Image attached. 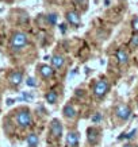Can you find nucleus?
<instances>
[{
	"instance_id": "2eb2a0df",
	"label": "nucleus",
	"mask_w": 138,
	"mask_h": 147,
	"mask_svg": "<svg viewBox=\"0 0 138 147\" xmlns=\"http://www.w3.org/2000/svg\"><path fill=\"white\" fill-rule=\"evenodd\" d=\"M46 101L50 102V104H54V102L57 101V93L54 90H49L46 93Z\"/></svg>"
},
{
	"instance_id": "7ed1b4c3",
	"label": "nucleus",
	"mask_w": 138,
	"mask_h": 147,
	"mask_svg": "<svg viewBox=\"0 0 138 147\" xmlns=\"http://www.w3.org/2000/svg\"><path fill=\"white\" fill-rule=\"evenodd\" d=\"M108 88H110V85H108V82H107V81H104V80L98 81V82L95 84V86H94L95 96H96V97H99V98H102L103 96L108 92Z\"/></svg>"
},
{
	"instance_id": "0eeeda50",
	"label": "nucleus",
	"mask_w": 138,
	"mask_h": 147,
	"mask_svg": "<svg viewBox=\"0 0 138 147\" xmlns=\"http://www.w3.org/2000/svg\"><path fill=\"white\" fill-rule=\"evenodd\" d=\"M8 80H10V82H11V85L18 86V85L23 81V73L22 71H12V73L10 74Z\"/></svg>"
},
{
	"instance_id": "6e6552de",
	"label": "nucleus",
	"mask_w": 138,
	"mask_h": 147,
	"mask_svg": "<svg viewBox=\"0 0 138 147\" xmlns=\"http://www.w3.org/2000/svg\"><path fill=\"white\" fill-rule=\"evenodd\" d=\"M77 143H79V134L75 132V131L69 132V134L67 135V144H68V147H75Z\"/></svg>"
},
{
	"instance_id": "dca6fc26",
	"label": "nucleus",
	"mask_w": 138,
	"mask_h": 147,
	"mask_svg": "<svg viewBox=\"0 0 138 147\" xmlns=\"http://www.w3.org/2000/svg\"><path fill=\"white\" fill-rule=\"evenodd\" d=\"M26 84L29 85V86H33V88H35L37 85V81H35V78H33V77H29V78H27L26 80Z\"/></svg>"
},
{
	"instance_id": "aec40b11",
	"label": "nucleus",
	"mask_w": 138,
	"mask_h": 147,
	"mask_svg": "<svg viewBox=\"0 0 138 147\" xmlns=\"http://www.w3.org/2000/svg\"><path fill=\"white\" fill-rule=\"evenodd\" d=\"M135 132H137V129H131V132H129V134H126L125 139H131L135 135Z\"/></svg>"
},
{
	"instance_id": "6ab92c4d",
	"label": "nucleus",
	"mask_w": 138,
	"mask_h": 147,
	"mask_svg": "<svg viewBox=\"0 0 138 147\" xmlns=\"http://www.w3.org/2000/svg\"><path fill=\"white\" fill-rule=\"evenodd\" d=\"M102 121V115L100 113H95L92 116V123H100Z\"/></svg>"
},
{
	"instance_id": "a211bd4d",
	"label": "nucleus",
	"mask_w": 138,
	"mask_h": 147,
	"mask_svg": "<svg viewBox=\"0 0 138 147\" xmlns=\"http://www.w3.org/2000/svg\"><path fill=\"white\" fill-rule=\"evenodd\" d=\"M130 46L131 47H138V35H134L130 40Z\"/></svg>"
},
{
	"instance_id": "ddd939ff",
	"label": "nucleus",
	"mask_w": 138,
	"mask_h": 147,
	"mask_svg": "<svg viewBox=\"0 0 138 147\" xmlns=\"http://www.w3.org/2000/svg\"><path fill=\"white\" fill-rule=\"evenodd\" d=\"M63 112H64V115L67 116V117H69V119H73L76 116V109L72 107L71 104H67V105L64 107Z\"/></svg>"
},
{
	"instance_id": "1a4fd4ad",
	"label": "nucleus",
	"mask_w": 138,
	"mask_h": 147,
	"mask_svg": "<svg viewBox=\"0 0 138 147\" xmlns=\"http://www.w3.org/2000/svg\"><path fill=\"white\" fill-rule=\"evenodd\" d=\"M67 20L73 26H80V16L75 11H71V12L67 13Z\"/></svg>"
},
{
	"instance_id": "b1692460",
	"label": "nucleus",
	"mask_w": 138,
	"mask_h": 147,
	"mask_svg": "<svg viewBox=\"0 0 138 147\" xmlns=\"http://www.w3.org/2000/svg\"><path fill=\"white\" fill-rule=\"evenodd\" d=\"M104 5H110V0H106V1H104Z\"/></svg>"
},
{
	"instance_id": "412c9836",
	"label": "nucleus",
	"mask_w": 138,
	"mask_h": 147,
	"mask_svg": "<svg viewBox=\"0 0 138 147\" xmlns=\"http://www.w3.org/2000/svg\"><path fill=\"white\" fill-rule=\"evenodd\" d=\"M133 28H134V31L138 32V18H135L133 20Z\"/></svg>"
},
{
	"instance_id": "393cba45",
	"label": "nucleus",
	"mask_w": 138,
	"mask_h": 147,
	"mask_svg": "<svg viewBox=\"0 0 138 147\" xmlns=\"http://www.w3.org/2000/svg\"><path fill=\"white\" fill-rule=\"evenodd\" d=\"M123 147H134V146H133V144H125Z\"/></svg>"
},
{
	"instance_id": "5701e85b",
	"label": "nucleus",
	"mask_w": 138,
	"mask_h": 147,
	"mask_svg": "<svg viewBox=\"0 0 138 147\" xmlns=\"http://www.w3.org/2000/svg\"><path fill=\"white\" fill-rule=\"evenodd\" d=\"M16 101V100H15V98H7V104H8V105H11V104H14V102Z\"/></svg>"
},
{
	"instance_id": "f257e3e1",
	"label": "nucleus",
	"mask_w": 138,
	"mask_h": 147,
	"mask_svg": "<svg viewBox=\"0 0 138 147\" xmlns=\"http://www.w3.org/2000/svg\"><path fill=\"white\" fill-rule=\"evenodd\" d=\"M27 45V35L24 32H15L11 38V47L14 50H22Z\"/></svg>"
},
{
	"instance_id": "4468645a",
	"label": "nucleus",
	"mask_w": 138,
	"mask_h": 147,
	"mask_svg": "<svg viewBox=\"0 0 138 147\" xmlns=\"http://www.w3.org/2000/svg\"><path fill=\"white\" fill-rule=\"evenodd\" d=\"M38 143H39V139L37 134H30L27 136V146L29 147H37Z\"/></svg>"
},
{
	"instance_id": "4be33fe9",
	"label": "nucleus",
	"mask_w": 138,
	"mask_h": 147,
	"mask_svg": "<svg viewBox=\"0 0 138 147\" xmlns=\"http://www.w3.org/2000/svg\"><path fill=\"white\" fill-rule=\"evenodd\" d=\"M60 31L63 32V34L67 32V26H65V23H61V24H60Z\"/></svg>"
},
{
	"instance_id": "f3484780",
	"label": "nucleus",
	"mask_w": 138,
	"mask_h": 147,
	"mask_svg": "<svg viewBox=\"0 0 138 147\" xmlns=\"http://www.w3.org/2000/svg\"><path fill=\"white\" fill-rule=\"evenodd\" d=\"M48 20H49L50 24H56L57 23V15L56 13H50L49 16H48Z\"/></svg>"
},
{
	"instance_id": "20e7f679",
	"label": "nucleus",
	"mask_w": 138,
	"mask_h": 147,
	"mask_svg": "<svg viewBox=\"0 0 138 147\" xmlns=\"http://www.w3.org/2000/svg\"><path fill=\"white\" fill-rule=\"evenodd\" d=\"M115 113H116V116L119 117L120 120H127V119L130 117V115H131V109H130L127 105L120 104V105H118V107H116Z\"/></svg>"
},
{
	"instance_id": "39448f33",
	"label": "nucleus",
	"mask_w": 138,
	"mask_h": 147,
	"mask_svg": "<svg viewBox=\"0 0 138 147\" xmlns=\"http://www.w3.org/2000/svg\"><path fill=\"white\" fill-rule=\"evenodd\" d=\"M50 129H52V134L56 136V138H61L63 135V124L58 119H53L52 123H50Z\"/></svg>"
},
{
	"instance_id": "9b49d317",
	"label": "nucleus",
	"mask_w": 138,
	"mask_h": 147,
	"mask_svg": "<svg viewBox=\"0 0 138 147\" xmlns=\"http://www.w3.org/2000/svg\"><path fill=\"white\" fill-rule=\"evenodd\" d=\"M39 71H41V76L44 77V78H49V77L53 76V67L49 66V65H42V66L39 67Z\"/></svg>"
},
{
	"instance_id": "f03ea898",
	"label": "nucleus",
	"mask_w": 138,
	"mask_h": 147,
	"mask_svg": "<svg viewBox=\"0 0 138 147\" xmlns=\"http://www.w3.org/2000/svg\"><path fill=\"white\" fill-rule=\"evenodd\" d=\"M31 115H30V111L29 109H20L16 113V123H18L19 127H23V128H27L31 125Z\"/></svg>"
},
{
	"instance_id": "f8f14e48",
	"label": "nucleus",
	"mask_w": 138,
	"mask_h": 147,
	"mask_svg": "<svg viewBox=\"0 0 138 147\" xmlns=\"http://www.w3.org/2000/svg\"><path fill=\"white\" fill-rule=\"evenodd\" d=\"M64 62H65V59H64V57H61V55H54V57L52 58V65H53L54 69L63 67Z\"/></svg>"
},
{
	"instance_id": "423d86ee",
	"label": "nucleus",
	"mask_w": 138,
	"mask_h": 147,
	"mask_svg": "<svg viewBox=\"0 0 138 147\" xmlns=\"http://www.w3.org/2000/svg\"><path fill=\"white\" fill-rule=\"evenodd\" d=\"M98 136H99L98 128H95V127L87 128V140H88L91 144H95V143L98 142Z\"/></svg>"
},
{
	"instance_id": "9d476101",
	"label": "nucleus",
	"mask_w": 138,
	"mask_h": 147,
	"mask_svg": "<svg viewBox=\"0 0 138 147\" xmlns=\"http://www.w3.org/2000/svg\"><path fill=\"white\" fill-rule=\"evenodd\" d=\"M116 59H118V62L120 63V65H126L127 63V61H129V55H127V53H126L123 49H119L116 50Z\"/></svg>"
}]
</instances>
